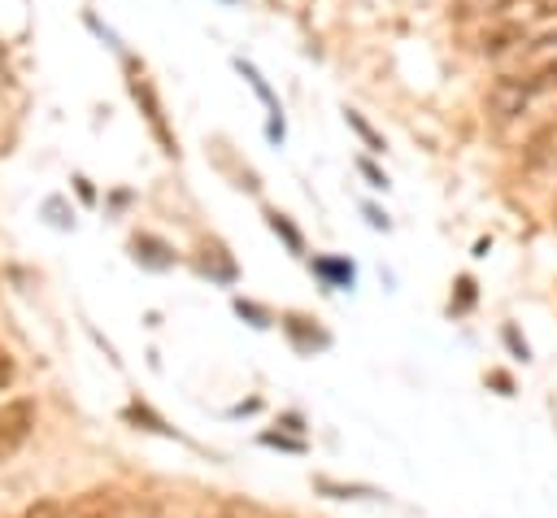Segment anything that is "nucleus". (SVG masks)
<instances>
[{
	"label": "nucleus",
	"instance_id": "f257e3e1",
	"mask_svg": "<svg viewBox=\"0 0 557 518\" xmlns=\"http://www.w3.org/2000/svg\"><path fill=\"white\" fill-rule=\"evenodd\" d=\"M535 96H531V87H527V74H505V78H496L492 87H487V118L496 122V126H509L513 118H522L527 113V104H531Z\"/></svg>",
	"mask_w": 557,
	"mask_h": 518
},
{
	"label": "nucleus",
	"instance_id": "f03ea898",
	"mask_svg": "<svg viewBox=\"0 0 557 518\" xmlns=\"http://www.w3.org/2000/svg\"><path fill=\"white\" fill-rule=\"evenodd\" d=\"M126 87H131V96H135V104H139V113L148 118V126H152V135L161 139V148L174 157L178 152V144H174V135L165 131V118H161V100H157V91H152V83H148V74L126 57Z\"/></svg>",
	"mask_w": 557,
	"mask_h": 518
},
{
	"label": "nucleus",
	"instance_id": "7ed1b4c3",
	"mask_svg": "<svg viewBox=\"0 0 557 518\" xmlns=\"http://www.w3.org/2000/svg\"><path fill=\"white\" fill-rule=\"evenodd\" d=\"M35 431V400L17 396V400H4L0 405V461H9Z\"/></svg>",
	"mask_w": 557,
	"mask_h": 518
},
{
	"label": "nucleus",
	"instance_id": "20e7f679",
	"mask_svg": "<svg viewBox=\"0 0 557 518\" xmlns=\"http://www.w3.org/2000/svg\"><path fill=\"white\" fill-rule=\"evenodd\" d=\"M65 518H117V501H113V492H83V496H74L70 505H65Z\"/></svg>",
	"mask_w": 557,
	"mask_h": 518
},
{
	"label": "nucleus",
	"instance_id": "39448f33",
	"mask_svg": "<svg viewBox=\"0 0 557 518\" xmlns=\"http://www.w3.org/2000/svg\"><path fill=\"white\" fill-rule=\"evenodd\" d=\"M131 248H135V261H144V266H152V270H170V266H174L170 244H161V239H157V235H148V231L131 235Z\"/></svg>",
	"mask_w": 557,
	"mask_h": 518
},
{
	"label": "nucleus",
	"instance_id": "423d86ee",
	"mask_svg": "<svg viewBox=\"0 0 557 518\" xmlns=\"http://www.w3.org/2000/svg\"><path fill=\"white\" fill-rule=\"evenodd\" d=\"M196 266H200L209 279H222V283H231V279H235V261L226 257V248H222L218 239L200 244V257H196Z\"/></svg>",
	"mask_w": 557,
	"mask_h": 518
},
{
	"label": "nucleus",
	"instance_id": "0eeeda50",
	"mask_svg": "<svg viewBox=\"0 0 557 518\" xmlns=\"http://www.w3.org/2000/svg\"><path fill=\"white\" fill-rule=\"evenodd\" d=\"M522 39H527V30H522V26H513V22H505V26H492V30H483V39H479V52L496 57V52H509L513 44H522Z\"/></svg>",
	"mask_w": 557,
	"mask_h": 518
},
{
	"label": "nucleus",
	"instance_id": "6e6552de",
	"mask_svg": "<svg viewBox=\"0 0 557 518\" xmlns=\"http://www.w3.org/2000/svg\"><path fill=\"white\" fill-rule=\"evenodd\" d=\"M283 331H287L300 348H322V344H326V335H322L309 318H300V313H287V318H283Z\"/></svg>",
	"mask_w": 557,
	"mask_h": 518
},
{
	"label": "nucleus",
	"instance_id": "1a4fd4ad",
	"mask_svg": "<svg viewBox=\"0 0 557 518\" xmlns=\"http://www.w3.org/2000/svg\"><path fill=\"white\" fill-rule=\"evenodd\" d=\"M505 9H513V0H453V17H500Z\"/></svg>",
	"mask_w": 557,
	"mask_h": 518
},
{
	"label": "nucleus",
	"instance_id": "9d476101",
	"mask_svg": "<svg viewBox=\"0 0 557 518\" xmlns=\"http://www.w3.org/2000/svg\"><path fill=\"white\" fill-rule=\"evenodd\" d=\"M313 274H322L331 287H348L352 283V266L339 257H313Z\"/></svg>",
	"mask_w": 557,
	"mask_h": 518
},
{
	"label": "nucleus",
	"instance_id": "9b49d317",
	"mask_svg": "<svg viewBox=\"0 0 557 518\" xmlns=\"http://www.w3.org/2000/svg\"><path fill=\"white\" fill-rule=\"evenodd\" d=\"M265 222H270V231L292 248V252H305V239H300V231L287 222V213H278V209H265Z\"/></svg>",
	"mask_w": 557,
	"mask_h": 518
},
{
	"label": "nucleus",
	"instance_id": "f8f14e48",
	"mask_svg": "<svg viewBox=\"0 0 557 518\" xmlns=\"http://www.w3.org/2000/svg\"><path fill=\"white\" fill-rule=\"evenodd\" d=\"M527 87H531V96H548V91H557V57L544 61L540 70H531V74H527Z\"/></svg>",
	"mask_w": 557,
	"mask_h": 518
},
{
	"label": "nucleus",
	"instance_id": "ddd939ff",
	"mask_svg": "<svg viewBox=\"0 0 557 518\" xmlns=\"http://www.w3.org/2000/svg\"><path fill=\"white\" fill-rule=\"evenodd\" d=\"M344 118H348V126H352V131H357V135L366 139V148H374V152H383V139L374 135V126H370V122H366V118H361L357 109H344Z\"/></svg>",
	"mask_w": 557,
	"mask_h": 518
},
{
	"label": "nucleus",
	"instance_id": "4468645a",
	"mask_svg": "<svg viewBox=\"0 0 557 518\" xmlns=\"http://www.w3.org/2000/svg\"><path fill=\"white\" fill-rule=\"evenodd\" d=\"M17 518H65V505H57V501H35V505H26Z\"/></svg>",
	"mask_w": 557,
	"mask_h": 518
},
{
	"label": "nucleus",
	"instance_id": "2eb2a0df",
	"mask_svg": "<svg viewBox=\"0 0 557 518\" xmlns=\"http://www.w3.org/2000/svg\"><path fill=\"white\" fill-rule=\"evenodd\" d=\"M13 383V357H9V348H0V387H9Z\"/></svg>",
	"mask_w": 557,
	"mask_h": 518
},
{
	"label": "nucleus",
	"instance_id": "dca6fc26",
	"mask_svg": "<svg viewBox=\"0 0 557 518\" xmlns=\"http://www.w3.org/2000/svg\"><path fill=\"white\" fill-rule=\"evenodd\" d=\"M357 165H361V174H366V178H370L374 187H387V178H383V174H379V170H374L370 161H357Z\"/></svg>",
	"mask_w": 557,
	"mask_h": 518
},
{
	"label": "nucleus",
	"instance_id": "f3484780",
	"mask_svg": "<svg viewBox=\"0 0 557 518\" xmlns=\"http://www.w3.org/2000/svg\"><path fill=\"white\" fill-rule=\"evenodd\" d=\"M540 17H557V0H531Z\"/></svg>",
	"mask_w": 557,
	"mask_h": 518
},
{
	"label": "nucleus",
	"instance_id": "a211bd4d",
	"mask_svg": "<svg viewBox=\"0 0 557 518\" xmlns=\"http://www.w3.org/2000/svg\"><path fill=\"white\" fill-rule=\"evenodd\" d=\"M226 518H231V514H226Z\"/></svg>",
	"mask_w": 557,
	"mask_h": 518
}]
</instances>
